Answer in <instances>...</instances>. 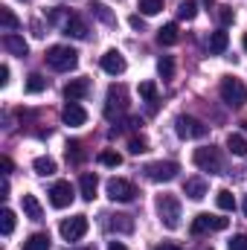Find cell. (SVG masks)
Masks as SVG:
<instances>
[{
  "label": "cell",
  "instance_id": "ab89813d",
  "mask_svg": "<svg viewBox=\"0 0 247 250\" xmlns=\"http://www.w3.org/2000/svg\"><path fill=\"white\" fill-rule=\"evenodd\" d=\"M0 169H3V175L9 178V175H12V157H6V154H3V157H0Z\"/></svg>",
  "mask_w": 247,
  "mask_h": 250
},
{
  "label": "cell",
  "instance_id": "d6a6232c",
  "mask_svg": "<svg viewBox=\"0 0 247 250\" xmlns=\"http://www.w3.org/2000/svg\"><path fill=\"white\" fill-rule=\"evenodd\" d=\"M0 230H3V236H12V230H15V212L12 209L0 212Z\"/></svg>",
  "mask_w": 247,
  "mask_h": 250
},
{
  "label": "cell",
  "instance_id": "74e56055",
  "mask_svg": "<svg viewBox=\"0 0 247 250\" xmlns=\"http://www.w3.org/2000/svg\"><path fill=\"white\" fill-rule=\"evenodd\" d=\"M233 18H236L233 6H218V23H221V26H230V23H233Z\"/></svg>",
  "mask_w": 247,
  "mask_h": 250
},
{
  "label": "cell",
  "instance_id": "ee69618b",
  "mask_svg": "<svg viewBox=\"0 0 247 250\" xmlns=\"http://www.w3.org/2000/svg\"><path fill=\"white\" fill-rule=\"evenodd\" d=\"M108 250H128V248H125L123 242H111V245H108Z\"/></svg>",
  "mask_w": 247,
  "mask_h": 250
},
{
  "label": "cell",
  "instance_id": "ac0fdd59",
  "mask_svg": "<svg viewBox=\"0 0 247 250\" xmlns=\"http://www.w3.org/2000/svg\"><path fill=\"white\" fill-rule=\"evenodd\" d=\"M96 189H99V181H96V175L84 172V175L79 178V192H82V198H84V201H93V198H96Z\"/></svg>",
  "mask_w": 247,
  "mask_h": 250
},
{
  "label": "cell",
  "instance_id": "52a82bcc",
  "mask_svg": "<svg viewBox=\"0 0 247 250\" xmlns=\"http://www.w3.org/2000/svg\"><path fill=\"white\" fill-rule=\"evenodd\" d=\"M175 131H178L181 140H201V137L209 134V128L201 120H195V117H178L175 120Z\"/></svg>",
  "mask_w": 247,
  "mask_h": 250
},
{
  "label": "cell",
  "instance_id": "e0dca14e",
  "mask_svg": "<svg viewBox=\"0 0 247 250\" xmlns=\"http://www.w3.org/2000/svg\"><path fill=\"white\" fill-rule=\"evenodd\" d=\"M21 204H23V215H26L29 221H41V218H44V209H41V204H38L35 195H23Z\"/></svg>",
  "mask_w": 247,
  "mask_h": 250
},
{
  "label": "cell",
  "instance_id": "30bf717a",
  "mask_svg": "<svg viewBox=\"0 0 247 250\" xmlns=\"http://www.w3.org/2000/svg\"><path fill=\"white\" fill-rule=\"evenodd\" d=\"M108 198L111 201H120V204H131L137 198V187L125 178H111L108 181Z\"/></svg>",
  "mask_w": 247,
  "mask_h": 250
},
{
  "label": "cell",
  "instance_id": "836d02e7",
  "mask_svg": "<svg viewBox=\"0 0 247 250\" xmlns=\"http://www.w3.org/2000/svg\"><path fill=\"white\" fill-rule=\"evenodd\" d=\"M137 9L143 15H157L163 9V0H137Z\"/></svg>",
  "mask_w": 247,
  "mask_h": 250
},
{
  "label": "cell",
  "instance_id": "7a4b0ae2",
  "mask_svg": "<svg viewBox=\"0 0 247 250\" xmlns=\"http://www.w3.org/2000/svg\"><path fill=\"white\" fill-rule=\"evenodd\" d=\"M157 215H160L166 230H178L181 227V201L175 195H160L157 198Z\"/></svg>",
  "mask_w": 247,
  "mask_h": 250
},
{
  "label": "cell",
  "instance_id": "f6af8a7d",
  "mask_svg": "<svg viewBox=\"0 0 247 250\" xmlns=\"http://www.w3.org/2000/svg\"><path fill=\"white\" fill-rule=\"evenodd\" d=\"M242 209H245V215H247V198H245V204H242Z\"/></svg>",
  "mask_w": 247,
  "mask_h": 250
},
{
  "label": "cell",
  "instance_id": "bcb514c9",
  "mask_svg": "<svg viewBox=\"0 0 247 250\" xmlns=\"http://www.w3.org/2000/svg\"><path fill=\"white\" fill-rule=\"evenodd\" d=\"M204 3H206V6H212V3H215V0H204Z\"/></svg>",
  "mask_w": 247,
  "mask_h": 250
},
{
  "label": "cell",
  "instance_id": "f1b7e54d",
  "mask_svg": "<svg viewBox=\"0 0 247 250\" xmlns=\"http://www.w3.org/2000/svg\"><path fill=\"white\" fill-rule=\"evenodd\" d=\"M90 12H93L102 23H114V21H117V18H114V12H111L105 3H90Z\"/></svg>",
  "mask_w": 247,
  "mask_h": 250
},
{
  "label": "cell",
  "instance_id": "484cf974",
  "mask_svg": "<svg viewBox=\"0 0 247 250\" xmlns=\"http://www.w3.org/2000/svg\"><path fill=\"white\" fill-rule=\"evenodd\" d=\"M111 221H108V227L111 230H117V233H131L134 230V221H131V215H108Z\"/></svg>",
  "mask_w": 247,
  "mask_h": 250
},
{
  "label": "cell",
  "instance_id": "8fae6325",
  "mask_svg": "<svg viewBox=\"0 0 247 250\" xmlns=\"http://www.w3.org/2000/svg\"><path fill=\"white\" fill-rule=\"evenodd\" d=\"M73 198H76V189H73L70 181H56L53 189H50V204H53L56 209L70 207V204H73Z\"/></svg>",
  "mask_w": 247,
  "mask_h": 250
},
{
  "label": "cell",
  "instance_id": "9c48e42d",
  "mask_svg": "<svg viewBox=\"0 0 247 250\" xmlns=\"http://www.w3.org/2000/svg\"><path fill=\"white\" fill-rule=\"evenodd\" d=\"M59 233H62L64 242H79V239H84V233H87V215L64 218L62 227H59Z\"/></svg>",
  "mask_w": 247,
  "mask_h": 250
},
{
  "label": "cell",
  "instance_id": "e575fe53",
  "mask_svg": "<svg viewBox=\"0 0 247 250\" xmlns=\"http://www.w3.org/2000/svg\"><path fill=\"white\" fill-rule=\"evenodd\" d=\"M157 73H160L163 79H172V76H175V62H172V56H163V59L157 62Z\"/></svg>",
  "mask_w": 247,
  "mask_h": 250
},
{
  "label": "cell",
  "instance_id": "603a6c76",
  "mask_svg": "<svg viewBox=\"0 0 247 250\" xmlns=\"http://www.w3.org/2000/svg\"><path fill=\"white\" fill-rule=\"evenodd\" d=\"M32 169H35V175H41V178H50V175H56V160L53 157H35V163H32Z\"/></svg>",
  "mask_w": 247,
  "mask_h": 250
},
{
  "label": "cell",
  "instance_id": "1f68e13d",
  "mask_svg": "<svg viewBox=\"0 0 247 250\" xmlns=\"http://www.w3.org/2000/svg\"><path fill=\"white\" fill-rule=\"evenodd\" d=\"M195 15H198V3H195V0H184V3L178 6V18H181V21H192Z\"/></svg>",
  "mask_w": 247,
  "mask_h": 250
},
{
  "label": "cell",
  "instance_id": "7c38bea8",
  "mask_svg": "<svg viewBox=\"0 0 247 250\" xmlns=\"http://www.w3.org/2000/svg\"><path fill=\"white\" fill-rule=\"evenodd\" d=\"M125 59H123V53H117V50H108L105 56H102V70L108 73V76H123L125 73Z\"/></svg>",
  "mask_w": 247,
  "mask_h": 250
},
{
  "label": "cell",
  "instance_id": "9a60e30c",
  "mask_svg": "<svg viewBox=\"0 0 247 250\" xmlns=\"http://www.w3.org/2000/svg\"><path fill=\"white\" fill-rule=\"evenodd\" d=\"M3 50L12 53V56H18V59H23V56L29 53L26 41H23L21 35H15V32H6V35H3Z\"/></svg>",
  "mask_w": 247,
  "mask_h": 250
},
{
  "label": "cell",
  "instance_id": "4fadbf2b",
  "mask_svg": "<svg viewBox=\"0 0 247 250\" xmlns=\"http://www.w3.org/2000/svg\"><path fill=\"white\" fill-rule=\"evenodd\" d=\"M62 120L67 125H73V128H79V125L87 123V111H84L79 102H67V105H64V111H62Z\"/></svg>",
  "mask_w": 247,
  "mask_h": 250
},
{
  "label": "cell",
  "instance_id": "3957f363",
  "mask_svg": "<svg viewBox=\"0 0 247 250\" xmlns=\"http://www.w3.org/2000/svg\"><path fill=\"white\" fill-rule=\"evenodd\" d=\"M47 64H50L53 70H59V73H67V70H73V67L79 64V53H76L73 47L56 44V47L47 50Z\"/></svg>",
  "mask_w": 247,
  "mask_h": 250
},
{
  "label": "cell",
  "instance_id": "ba28073f",
  "mask_svg": "<svg viewBox=\"0 0 247 250\" xmlns=\"http://www.w3.org/2000/svg\"><path fill=\"white\" fill-rule=\"evenodd\" d=\"M125 111H128V93H125V87H111L108 90V102H105V117L108 120H120Z\"/></svg>",
  "mask_w": 247,
  "mask_h": 250
},
{
  "label": "cell",
  "instance_id": "d590c367",
  "mask_svg": "<svg viewBox=\"0 0 247 250\" xmlns=\"http://www.w3.org/2000/svg\"><path fill=\"white\" fill-rule=\"evenodd\" d=\"M128 151H131V154H143V151H148V140H145V137H131Z\"/></svg>",
  "mask_w": 247,
  "mask_h": 250
},
{
  "label": "cell",
  "instance_id": "8d00e7d4",
  "mask_svg": "<svg viewBox=\"0 0 247 250\" xmlns=\"http://www.w3.org/2000/svg\"><path fill=\"white\" fill-rule=\"evenodd\" d=\"M67 160H70V163H82V160H84L82 143H70V146H67Z\"/></svg>",
  "mask_w": 247,
  "mask_h": 250
},
{
  "label": "cell",
  "instance_id": "7bdbcfd3",
  "mask_svg": "<svg viewBox=\"0 0 247 250\" xmlns=\"http://www.w3.org/2000/svg\"><path fill=\"white\" fill-rule=\"evenodd\" d=\"M154 250H184V248H178V245H172V242H163V245H157Z\"/></svg>",
  "mask_w": 247,
  "mask_h": 250
},
{
  "label": "cell",
  "instance_id": "f35d334b",
  "mask_svg": "<svg viewBox=\"0 0 247 250\" xmlns=\"http://www.w3.org/2000/svg\"><path fill=\"white\" fill-rule=\"evenodd\" d=\"M227 248L230 250H247V236L242 233V236H233L230 242H227Z\"/></svg>",
  "mask_w": 247,
  "mask_h": 250
},
{
  "label": "cell",
  "instance_id": "8992f818",
  "mask_svg": "<svg viewBox=\"0 0 247 250\" xmlns=\"http://www.w3.org/2000/svg\"><path fill=\"white\" fill-rule=\"evenodd\" d=\"M143 172H145V178H148V181H154V184H169V181H175V178H178L181 166H178L175 160H166V163L160 160V163H148Z\"/></svg>",
  "mask_w": 247,
  "mask_h": 250
},
{
  "label": "cell",
  "instance_id": "5bb4252c",
  "mask_svg": "<svg viewBox=\"0 0 247 250\" xmlns=\"http://www.w3.org/2000/svg\"><path fill=\"white\" fill-rule=\"evenodd\" d=\"M87 93H90V82H87V79H73V82L64 87V99H67V102H82Z\"/></svg>",
  "mask_w": 247,
  "mask_h": 250
},
{
  "label": "cell",
  "instance_id": "60d3db41",
  "mask_svg": "<svg viewBox=\"0 0 247 250\" xmlns=\"http://www.w3.org/2000/svg\"><path fill=\"white\" fill-rule=\"evenodd\" d=\"M128 23H131V26H134V29H143V26H145V23H143V18H140V15H131V21H128Z\"/></svg>",
  "mask_w": 247,
  "mask_h": 250
},
{
  "label": "cell",
  "instance_id": "83f0119b",
  "mask_svg": "<svg viewBox=\"0 0 247 250\" xmlns=\"http://www.w3.org/2000/svg\"><path fill=\"white\" fill-rule=\"evenodd\" d=\"M99 163H102V166H111V169H117V166H123V154H120V151H111V148H105V151H99Z\"/></svg>",
  "mask_w": 247,
  "mask_h": 250
},
{
  "label": "cell",
  "instance_id": "7402d4cb",
  "mask_svg": "<svg viewBox=\"0 0 247 250\" xmlns=\"http://www.w3.org/2000/svg\"><path fill=\"white\" fill-rule=\"evenodd\" d=\"M0 23H3V32H15V29H21V21H18V15H15L9 6H0Z\"/></svg>",
  "mask_w": 247,
  "mask_h": 250
},
{
  "label": "cell",
  "instance_id": "5b68a950",
  "mask_svg": "<svg viewBox=\"0 0 247 250\" xmlns=\"http://www.w3.org/2000/svg\"><path fill=\"white\" fill-rule=\"evenodd\" d=\"M227 227H230V218H218V215L201 212V215L192 218L189 233H192V236H204V233H221V230H227Z\"/></svg>",
  "mask_w": 247,
  "mask_h": 250
},
{
  "label": "cell",
  "instance_id": "cb8c5ba5",
  "mask_svg": "<svg viewBox=\"0 0 247 250\" xmlns=\"http://www.w3.org/2000/svg\"><path fill=\"white\" fill-rule=\"evenodd\" d=\"M227 148H230V154H236V157H247V140L242 134H230V137H227Z\"/></svg>",
  "mask_w": 247,
  "mask_h": 250
},
{
  "label": "cell",
  "instance_id": "d4e9b609",
  "mask_svg": "<svg viewBox=\"0 0 247 250\" xmlns=\"http://www.w3.org/2000/svg\"><path fill=\"white\" fill-rule=\"evenodd\" d=\"M23 250H50V236L47 233H32L23 242Z\"/></svg>",
  "mask_w": 247,
  "mask_h": 250
},
{
  "label": "cell",
  "instance_id": "4dcf8cb0",
  "mask_svg": "<svg viewBox=\"0 0 247 250\" xmlns=\"http://www.w3.org/2000/svg\"><path fill=\"white\" fill-rule=\"evenodd\" d=\"M140 96L154 108V105H157V84H154V82H143V84H140Z\"/></svg>",
  "mask_w": 247,
  "mask_h": 250
},
{
  "label": "cell",
  "instance_id": "2e32d148",
  "mask_svg": "<svg viewBox=\"0 0 247 250\" xmlns=\"http://www.w3.org/2000/svg\"><path fill=\"white\" fill-rule=\"evenodd\" d=\"M64 35H73V38H87V35H90V29H87V23H84L79 15H70V21L64 23Z\"/></svg>",
  "mask_w": 247,
  "mask_h": 250
},
{
  "label": "cell",
  "instance_id": "f546056e",
  "mask_svg": "<svg viewBox=\"0 0 247 250\" xmlns=\"http://www.w3.org/2000/svg\"><path fill=\"white\" fill-rule=\"evenodd\" d=\"M41 90H47V79L41 73H32L26 79V93H41Z\"/></svg>",
  "mask_w": 247,
  "mask_h": 250
},
{
  "label": "cell",
  "instance_id": "44dd1931",
  "mask_svg": "<svg viewBox=\"0 0 247 250\" xmlns=\"http://www.w3.org/2000/svg\"><path fill=\"white\" fill-rule=\"evenodd\" d=\"M227 47H230V35H227L224 29H218V32H209V53H212V56H221Z\"/></svg>",
  "mask_w": 247,
  "mask_h": 250
},
{
  "label": "cell",
  "instance_id": "681fc988",
  "mask_svg": "<svg viewBox=\"0 0 247 250\" xmlns=\"http://www.w3.org/2000/svg\"><path fill=\"white\" fill-rule=\"evenodd\" d=\"M201 250H212V248H201Z\"/></svg>",
  "mask_w": 247,
  "mask_h": 250
},
{
  "label": "cell",
  "instance_id": "d6986e66",
  "mask_svg": "<svg viewBox=\"0 0 247 250\" xmlns=\"http://www.w3.org/2000/svg\"><path fill=\"white\" fill-rule=\"evenodd\" d=\"M184 195H189L192 201H201V198L206 195V181H204V178H186Z\"/></svg>",
  "mask_w": 247,
  "mask_h": 250
},
{
  "label": "cell",
  "instance_id": "7dc6e473",
  "mask_svg": "<svg viewBox=\"0 0 247 250\" xmlns=\"http://www.w3.org/2000/svg\"><path fill=\"white\" fill-rule=\"evenodd\" d=\"M245 50H247V35H245Z\"/></svg>",
  "mask_w": 247,
  "mask_h": 250
},
{
  "label": "cell",
  "instance_id": "6da1fadb",
  "mask_svg": "<svg viewBox=\"0 0 247 250\" xmlns=\"http://www.w3.org/2000/svg\"><path fill=\"white\" fill-rule=\"evenodd\" d=\"M192 163L201 169V172H209V175H221L224 172V157L215 146H204V148H195L192 154Z\"/></svg>",
  "mask_w": 247,
  "mask_h": 250
},
{
  "label": "cell",
  "instance_id": "ffe728a7",
  "mask_svg": "<svg viewBox=\"0 0 247 250\" xmlns=\"http://www.w3.org/2000/svg\"><path fill=\"white\" fill-rule=\"evenodd\" d=\"M157 41H160L163 47H175V44L181 41L178 23H166V26H160V29H157Z\"/></svg>",
  "mask_w": 247,
  "mask_h": 250
},
{
  "label": "cell",
  "instance_id": "b9f144b4",
  "mask_svg": "<svg viewBox=\"0 0 247 250\" xmlns=\"http://www.w3.org/2000/svg\"><path fill=\"white\" fill-rule=\"evenodd\" d=\"M0 84H9V67L6 64L0 67Z\"/></svg>",
  "mask_w": 247,
  "mask_h": 250
},
{
  "label": "cell",
  "instance_id": "277c9868",
  "mask_svg": "<svg viewBox=\"0 0 247 250\" xmlns=\"http://www.w3.org/2000/svg\"><path fill=\"white\" fill-rule=\"evenodd\" d=\"M221 99L230 105V108H245L247 105V87L239 82V79H233V76H227V79H221Z\"/></svg>",
  "mask_w": 247,
  "mask_h": 250
},
{
  "label": "cell",
  "instance_id": "4316f807",
  "mask_svg": "<svg viewBox=\"0 0 247 250\" xmlns=\"http://www.w3.org/2000/svg\"><path fill=\"white\" fill-rule=\"evenodd\" d=\"M215 204H218V209H224V212H233V209H236V198H233L230 189H218Z\"/></svg>",
  "mask_w": 247,
  "mask_h": 250
},
{
  "label": "cell",
  "instance_id": "c3c4849f",
  "mask_svg": "<svg viewBox=\"0 0 247 250\" xmlns=\"http://www.w3.org/2000/svg\"><path fill=\"white\" fill-rule=\"evenodd\" d=\"M84 250H96V248H84Z\"/></svg>",
  "mask_w": 247,
  "mask_h": 250
}]
</instances>
